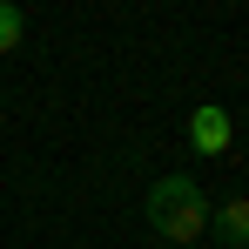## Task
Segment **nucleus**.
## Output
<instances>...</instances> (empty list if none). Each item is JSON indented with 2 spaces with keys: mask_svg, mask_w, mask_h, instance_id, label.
<instances>
[{
  "mask_svg": "<svg viewBox=\"0 0 249 249\" xmlns=\"http://www.w3.org/2000/svg\"><path fill=\"white\" fill-rule=\"evenodd\" d=\"M148 222H155V236H162L168 249L209 236V196H202V182H196V175H162V182L148 189Z\"/></svg>",
  "mask_w": 249,
  "mask_h": 249,
  "instance_id": "1",
  "label": "nucleus"
},
{
  "mask_svg": "<svg viewBox=\"0 0 249 249\" xmlns=\"http://www.w3.org/2000/svg\"><path fill=\"white\" fill-rule=\"evenodd\" d=\"M209 236H215L222 249H249V196H243V202L209 209Z\"/></svg>",
  "mask_w": 249,
  "mask_h": 249,
  "instance_id": "2",
  "label": "nucleus"
},
{
  "mask_svg": "<svg viewBox=\"0 0 249 249\" xmlns=\"http://www.w3.org/2000/svg\"><path fill=\"white\" fill-rule=\"evenodd\" d=\"M189 142H196L202 155H222V148H229V115H222V108H196V122H189Z\"/></svg>",
  "mask_w": 249,
  "mask_h": 249,
  "instance_id": "3",
  "label": "nucleus"
},
{
  "mask_svg": "<svg viewBox=\"0 0 249 249\" xmlns=\"http://www.w3.org/2000/svg\"><path fill=\"white\" fill-rule=\"evenodd\" d=\"M20 34H27V14H20L14 0H0V54H14V47H20Z\"/></svg>",
  "mask_w": 249,
  "mask_h": 249,
  "instance_id": "4",
  "label": "nucleus"
}]
</instances>
